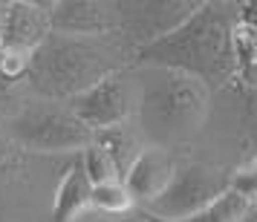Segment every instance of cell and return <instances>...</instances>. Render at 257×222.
Listing matches in <instances>:
<instances>
[{"mask_svg":"<svg viewBox=\"0 0 257 222\" xmlns=\"http://www.w3.org/2000/svg\"><path fill=\"white\" fill-rule=\"evenodd\" d=\"M24 104H26V98L21 93V81H12V78L0 75V118L9 121L12 116L21 113Z\"/></svg>","mask_w":257,"mask_h":222,"instance_id":"cell-17","label":"cell"},{"mask_svg":"<svg viewBox=\"0 0 257 222\" xmlns=\"http://www.w3.org/2000/svg\"><path fill=\"white\" fill-rule=\"evenodd\" d=\"M133 90L136 87L116 70L107 78L95 81L93 87H87L84 93H78L72 101H67V107L90 133H98V130L116 127V124H127L130 113L136 107Z\"/></svg>","mask_w":257,"mask_h":222,"instance_id":"cell-8","label":"cell"},{"mask_svg":"<svg viewBox=\"0 0 257 222\" xmlns=\"http://www.w3.org/2000/svg\"><path fill=\"white\" fill-rule=\"evenodd\" d=\"M199 6V0H124L113 3V15L118 32L136 49H145L179 29Z\"/></svg>","mask_w":257,"mask_h":222,"instance_id":"cell-7","label":"cell"},{"mask_svg":"<svg viewBox=\"0 0 257 222\" xmlns=\"http://www.w3.org/2000/svg\"><path fill=\"white\" fill-rule=\"evenodd\" d=\"M228 193V173L205 162L176 164L171 182L145 208L151 219H185Z\"/></svg>","mask_w":257,"mask_h":222,"instance_id":"cell-5","label":"cell"},{"mask_svg":"<svg viewBox=\"0 0 257 222\" xmlns=\"http://www.w3.org/2000/svg\"><path fill=\"white\" fill-rule=\"evenodd\" d=\"M228 190L237 193L240 199H245L248 205L257 202V153L243 167H237L234 173H228Z\"/></svg>","mask_w":257,"mask_h":222,"instance_id":"cell-16","label":"cell"},{"mask_svg":"<svg viewBox=\"0 0 257 222\" xmlns=\"http://www.w3.org/2000/svg\"><path fill=\"white\" fill-rule=\"evenodd\" d=\"M245 208H248V202L228 190V193L220 196L214 205L197 210V213H191L185 219H151V216H148V222H240Z\"/></svg>","mask_w":257,"mask_h":222,"instance_id":"cell-13","label":"cell"},{"mask_svg":"<svg viewBox=\"0 0 257 222\" xmlns=\"http://www.w3.org/2000/svg\"><path fill=\"white\" fill-rule=\"evenodd\" d=\"M90 208L98 213H124L133 208V199L121 182H104V185H93L90 190Z\"/></svg>","mask_w":257,"mask_h":222,"instance_id":"cell-15","label":"cell"},{"mask_svg":"<svg viewBox=\"0 0 257 222\" xmlns=\"http://www.w3.org/2000/svg\"><path fill=\"white\" fill-rule=\"evenodd\" d=\"M93 141L113 159L118 176H124V170L133 164V159H136L142 153V147H145L139 141V133L130 130L127 124H116V127L98 130V133H93Z\"/></svg>","mask_w":257,"mask_h":222,"instance_id":"cell-12","label":"cell"},{"mask_svg":"<svg viewBox=\"0 0 257 222\" xmlns=\"http://www.w3.org/2000/svg\"><path fill=\"white\" fill-rule=\"evenodd\" d=\"M240 95H243V110H245L248 133L257 139V90H240Z\"/></svg>","mask_w":257,"mask_h":222,"instance_id":"cell-19","label":"cell"},{"mask_svg":"<svg viewBox=\"0 0 257 222\" xmlns=\"http://www.w3.org/2000/svg\"><path fill=\"white\" fill-rule=\"evenodd\" d=\"M3 6H6V3H0V21H3Z\"/></svg>","mask_w":257,"mask_h":222,"instance_id":"cell-21","label":"cell"},{"mask_svg":"<svg viewBox=\"0 0 257 222\" xmlns=\"http://www.w3.org/2000/svg\"><path fill=\"white\" fill-rule=\"evenodd\" d=\"M151 70V67H145ZM136 113L139 130L151 147L171 150L197 136L208 116L211 90L202 81L174 70H151V78L139 84Z\"/></svg>","mask_w":257,"mask_h":222,"instance_id":"cell-2","label":"cell"},{"mask_svg":"<svg viewBox=\"0 0 257 222\" xmlns=\"http://www.w3.org/2000/svg\"><path fill=\"white\" fill-rule=\"evenodd\" d=\"M78 164H81L84 176H87V182L90 185H104V182H121V176H118L116 164H113V159L107 156L95 141H90L87 147L81 150V159H78Z\"/></svg>","mask_w":257,"mask_h":222,"instance_id":"cell-14","label":"cell"},{"mask_svg":"<svg viewBox=\"0 0 257 222\" xmlns=\"http://www.w3.org/2000/svg\"><path fill=\"white\" fill-rule=\"evenodd\" d=\"M3 133L18 150L29 153H72L93 141L70 107L55 101H26L18 116L3 121Z\"/></svg>","mask_w":257,"mask_h":222,"instance_id":"cell-4","label":"cell"},{"mask_svg":"<svg viewBox=\"0 0 257 222\" xmlns=\"http://www.w3.org/2000/svg\"><path fill=\"white\" fill-rule=\"evenodd\" d=\"M49 26V3L35 0H12L3 6V21H0V75L24 81L29 58L47 35Z\"/></svg>","mask_w":257,"mask_h":222,"instance_id":"cell-6","label":"cell"},{"mask_svg":"<svg viewBox=\"0 0 257 222\" xmlns=\"http://www.w3.org/2000/svg\"><path fill=\"white\" fill-rule=\"evenodd\" d=\"M49 26L58 35L95 41L98 35L116 32L113 3H98V0H58V3H49Z\"/></svg>","mask_w":257,"mask_h":222,"instance_id":"cell-9","label":"cell"},{"mask_svg":"<svg viewBox=\"0 0 257 222\" xmlns=\"http://www.w3.org/2000/svg\"><path fill=\"white\" fill-rule=\"evenodd\" d=\"M240 222H257V202H251V205L245 208V213H243V219Z\"/></svg>","mask_w":257,"mask_h":222,"instance_id":"cell-20","label":"cell"},{"mask_svg":"<svg viewBox=\"0 0 257 222\" xmlns=\"http://www.w3.org/2000/svg\"><path fill=\"white\" fill-rule=\"evenodd\" d=\"M176 159L171 150H165V147H142V153L133 159L124 176H121V185L127 190V196L133 199V205L139 202V205H151L153 199L162 193L168 182H171V176L176 170Z\"/></svg>","mask_w":257,"mask_h":222,"instance_id":"cell-10","label":"cell"},{"mask_svg":"<svg viewBox=\"0 0 257 222\" xmlns=\"http://www.w3.org/2000/svg\"><path fill=\"white\" fill-rule=\"evenodd\" d=\"M21 164V156H18V147H15L6 133H0V173H9L12 167Z\"/></svg>","mask_w":257,"mask_h":222,"instance_id":"cell-18","label":"cell"},{"mask_svg":"<svg viewBox=\"0 0 257 222\" xmlns=\"http://www.w3.org/2000/svg\"><path fill=\"white\" fill-rule=\"evenodd\" d=\"M240 6L202 3L185 24L156 44L136 49V64L174 70L202 81L208 90L234 81V24Z\"/></svg>","mask_w":257,"mask_h":222,"instance_id":"cell-1","label":"cell"},{"mask_svg":"<svg viewBox=\"0 0 257 222\" xmlns=\"http://www.w3.org/2000/svg\"><path fill=\"white\" fill-rule=\"evenodd\" d=\"M116 72V64L104 47L84 38L49 32L47 41L32 52L24 81L44 101H72L95 81Z\"/></svg>","mask_w":257,"mask_h":222,"instance_id":"cell-3","label":"cell"},{"mask_svg":"<svg viewBox=\"0 0 257 222\" xmlns=\"http://www.w3.org/2000/svg\"><path fill=\"white\" fill-rule=\"evenodd\" d=\"M90 190L93 185L87 182L81 164L75 162L64 173L58 190H55V202H52V219L49 222H75L84 210L90 208Z\"/></svg>","mask_w":257,"mask_h":222,"instance_id":"cell-11","label":"cell"}]
</instances>
